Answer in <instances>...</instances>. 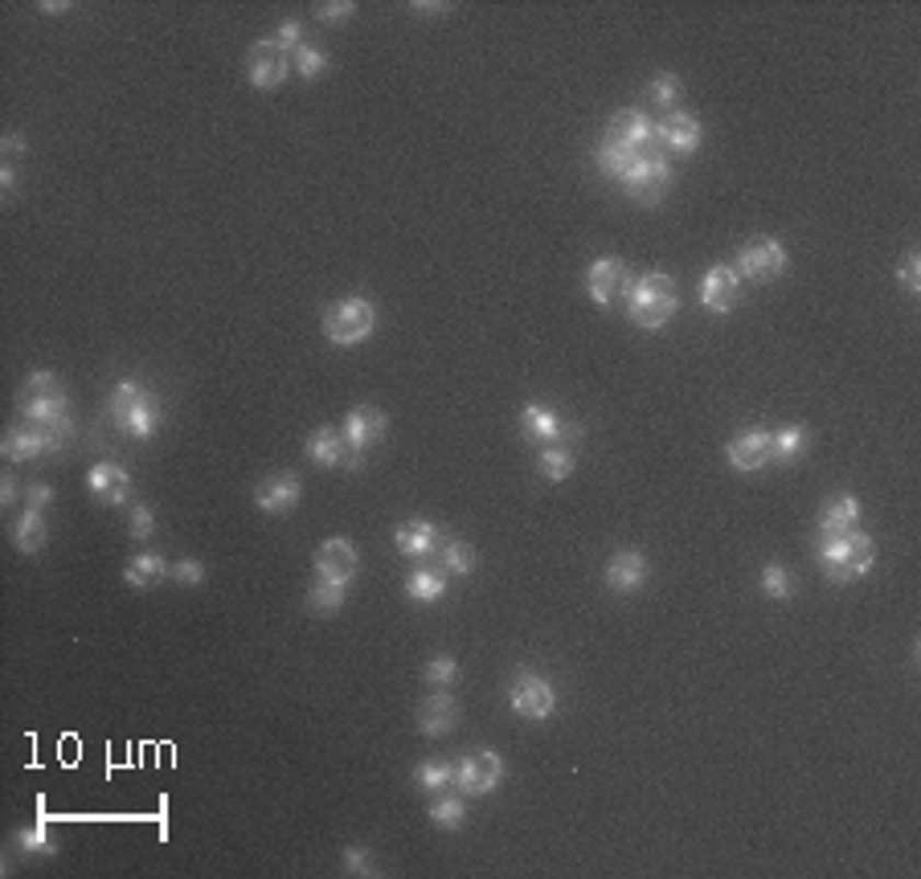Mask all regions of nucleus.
Here are the masks:
<instances>
[{
  "instance_id": "obj_1",
  "label": "nucleus",
  "mask_w": 921,
  "mask_h": 879,
  "mask_svg": "<svg viewBox=\"0 0 921 879\" xmlns=\"http://www.w3.org/2000/svg\"><path fill=\"white\" fill-rule=\"evenodd\" d=\"M676 311H680V287H676L671 275L652 270V275L631 282V291H626V315H631L635 327L659 332V327H668L676 320Z\"/></svg>"
},
{
  "instance_id": "obj_2",
  "label": "nucleus",
  "mask_w": 921,
  "mask_h": 879,
  "mask_svg": "<svg viewBox=\"0 0 921 879\" xmlns=\"http://www.w3.org/2000/svg\"><path fill=\"white\" fill-rule=\"evenodd\" d=\"M16 409H21V421H33V426H46V430L58 433H74V421H70V397H66L62 381L54 372H30V381L16 393Z\"/></svg>"
},
{
  "instance_id": "obj_3",
  "label": "nucleus",
  "mask_w": 921,
  "mask_h": 879,
  "mask_svg": "<svg viewBox=\"0 0 921 879\" xmlns=\"http://www.w3.org/2000/svg\"><path fill=\"white\" fill-rule=\"evenodd\" d=\"M107 417L119 433L143 442V438L157 433L164 409H160V397L148 385H140V381H119L107 397Z\"/></svg>"
},
{
  "instance_id": "obj_4",
  "label": "nucleus",
  "mask_w": 921,
  "mask_h": 879,
  "mask_svg": "<svg viewBox=\"0 0 921 879\" xmlns=\"http://www.w3.org/2000/svg\"><path fill=\"white\" fill-rule=\"evenodd\" d=\"M815 560L824 565V572H828L836 586H843V581H860L864 572L876 565V544L868 532H843V536H831V541L819 544V553H815Z\"/></svg>"
},
{
  "instance_id": "obj_5",
  "label": "nucleus",
  "mask_w": 921,
  "mask_h": 879,
  "mask_svg": "<svg viewBox=\"0 0 921 879\" xmlns=\"http://www.w3.org/2000/svg\"><path fill=\"white\" fill-rule=\"evenodd\" d=\"M671 176H676V169H671L668 152H643V155H635V160H631L619 176H614V185L623 188L631 201L659 205L664 197H668Z\"/></svg>"
},
{
  "instance_id": "obj_6",
  "label": "nucleus",
  "mask_w": 921,
  "mask_h": 879,
  "mask_svg": "<svg viewBox=\"0 0 921 879\" xmlns=\"http://www.w3.org/2000/svg\"><path fill=\"white\" fill-rule=\"evenodd\" d=\"M320 327H324V336H329L336 348H353V344L373 336V327H377L373 299H365V294H348V299H341V303H329Z\"/></svg>"
},
{
  "instance_id": "obj_7",
  "label": "nucleus",
  "mask_w": 921,
  "mask_h": 879,
  "mask_svg": "<svg viewBox=\"0 0 921 879\" xmlns=\"http://www.w3.org/2000/svg\"><path fill=\"white\" fill-rule=\"evenodd\" d=\"M508 704H513V712L520 716V720H549L553 712H557V692H553V683H549L545 675H537V671H516L513 683H508Z\"/></svg>"
},
{
  "instance_id": "obj_8",
  "label": "nucleus",
  "mask_w": 921,
  "mask_h": 879,
  "mask_svg": "<svg viewBox=\"0 0 921 879\" xmlns=\"http://www.w3.org/2000/svg\"><path fill=\"white\" fill-rule=\"evenodd\" d=\"M504 782V756L496 749H471L468 756L454 761V789L463 798H480Z\"/></svg>"
},
{
  "instance_id": "obj_9",
  "label": "nucleus",
  "mask_w": 921,
  "mask_h": 879,
  "mask_svg": "<svg viewBox=\"0 0 921 879\" xmlns=\"http://www.w3.org/2000/svg\"><path fill=\"white\" fill-rule=\"evenodd\" d=\"M66 447V433L46 430V426H33V421H16L4 430V459L9 463H33V459H46V454H58Z\"/></svg>"
},
{
  "instance_id": "obj_10",
  "label": "nucleus",
  "mask_w": 921,
  "mask_h": 879,
  "mask_svg": "<svg viewBox=\"0 0 921 879\" xmlns=\"http://www.w3.org/2000/svg\"><path fill=\"white\" fill-rule=\"evenodd\" d=\"M631 270H626V263L619 258V254H607V258H594L590 266H586V294H590L598 308H614V303H623L626 291H631Z\"/></svg>"
},
{
  "instance_id": "obj_11",
  "label": "nucleus",
  "mask_w": 921,
  "mask_h": 879,
  "mask_svg": "<svg viewBox=\"0 0 921 879\" xmlns=\"http://www.w3.org/2000/svg\"><path fill=\"white\" fill-rule=\"evenodd\" d=\"M734 270L741 278H753V282H774V278L786 270V250H782L779 238L758 233V238H750V242L741 246Z\"/></svg>"
},
{
  "instance_id": "obj_12",
  "label": "nucleus",
  "mask_w": 921,
  "mask_h": 879,
  "mask_svg": "<svg viewBox=\"0 0 921 879\" xmlns=\"http://www.w3.org/2000/svg\"><path fill=\"white\" fill-rule=\"evenodd\" d=\"M246 74H251L254 91H279L291 74V54L275 37H258L246 54Z\"/></svg>"
},
{
  "instance_id": "obj_13",
  "label": "nucleus",
  "mask_w": 921,
  "mask_h": 879,
  "mask_svg": "<svg viewBox=\"0 0 921 879\" xmlns=\"http://www.w3.org/2000/svg\"><path fill=\"white\" fill-rule=\"evenodd\" d=\"M607 139L623 143L631 152H659V119H652L643 107H623L610 115Z\"/></svg>"
},
{
  "instance_id": "obj_14",
  "label": "nucleus",
  "mask_w": 921,
  "mask_h": 879,
  "mask_svg": "<svg viewBox=\"0 0 921 879\" xmlns=\"http://www.w3.org/2000/svg\"><path fill=\"white\" fill-rule=\"evenodd\" d=\"M341 430H344V442L357 450L360 459H369V450L385 442L390 417L381 414L377 405H357V409H348V414H344Z\"/></svg>"
},
{
  "instance_id": "obj_15",
  "label": "nucleus",
  "mask_w": 921,
  "mask_h": 879,
  "mask_svg": "<svg viewBox=\"0 0 921 879\" xmlns=\"http://www.w3.org/2000/svg\"><path fill=\"white\" fill-rule=\"evenodd\" d=\"M303 450H308L312 463L332 466V471H360V466H365V459L344 442L341 426H320V430H312V438L303 442Z\"/></svg>"
},
{
  "instance_id": "obj_16",
  "label": "nucleus",
  "mask_w": 921,
  "mask_h": 879,
  "mask_svg": "<svg viewBox=\"0 0 921 879\" xmlns=\"http://www.w3.org/2000/svg\"><path fill=\"white\" fill-rule=\"evenodd\" d=\"M737 299H741V275H737L729 263L709 266L704 278H701L704 311H713V315H729V311L737 308Z\"/></svg>"
},
{
  "instance_id": "obj_17",
  "label": "nucleus",
  "mask_w": 921,
  "mask_h": 879,
  "mask_svg": "<svg viewBox=\"0 0 921 879\" xmlns=\"http://www.w3.org/2000/svg\"><path fill=\"white\" fill-rule=\"evenodd\" d=\"M87 491L103 508H124L127 499H131V475L119 463H94L87 471Z\"/></svg>"
},
{
  "instance_id": "obj_18",
  "label": "nucleus",
  "mask_w": 921,
  "mask_h": 879,
  "mask_svg": "<svg viewBox=\"0 0 921 879\" xmlns=\"http://www.w3.org/2000/svg\"><path fill=\"white\" fill-rule=\"evenodd\" d=\"M357 565H360V553L353 548V541H344V536H332V541H324L315 548V577H329V581L353 586Z\"/></svg>"
},
{
  "instance_id": "obj_19",
  "label": "nucleus",
  "mask_w": 921,
  "mask_h": 879,
  "mask_svg": "<svg viewBox=\"0 0 921 879\" xmlns=\"http://www.w3.org/2000/svg\"><path fill=\"white\" fill-rule=\"evenodd\" d=\"M701 139H704V127L692 111L680 107L659 119V143H664L671 155H692L701 148Z\"/></svg>"
},
{
  "instance_id": "obj_20",
  "label": "nucleus",
  "mask_w": 921,
  "mask_h": 879,
  "mask_svg": "<svg viewBox=\"0 0 921 879\" xmlns=\"http://www.w3.org/2000/svg\"><path fill=\"white\" fill-rule=\"evenodd\" d=\"M442 528L430 524V520H406V524L393 528V548L402 556H410V560H426V556L438 553V544H442Z\"/></svg>"
},
{
  "instance_id": "obj_21",
  "label": "nucleus",
  "mask_w": 921,
  "mask_h": 879,
  "mask_svg": "<svg viewBox=\"0 0 921 879\" xmlns=\"http://www.w3.org/2000/svg\"><path fill=\"white\" fill-rule=\"evenodd\" d=\"M454 725H459V699H454L447 687H438V692H430L426 699L418 704V728L422 737H447V732H454Z\"/></svg>"
},
{
  "instance_id": "obj_22",
  "label": "nucleus",
  "mask_w": 921,
  "mask_h": 879,
  "mask_svg": "<svg viewBox=\"0 0 921 879\" xmlns=\"http://www.w3.org/2000/svg\"><path fill=\"white\" fill-rule=\"evenodd\" d=\"M725 459H729L734 471H762V466H770V430H762V426L741 430L729 442Z\"/></svg>"
},
{
  "instance_id": "obj_23",
  "label": "nucleus",
  "mask_w": 921,
  "mask_h": 879,
  "mask_svg": "<svg viewBox=\"0 0 921 879\" xmlns=\"http://www.w3.org/2000/svg\"><path fill=\"white\" fill-rule=\"evenodd\" d=\"M602 577H607V586L614 589V593H635V589L647 581V556H643L640 548H619V553L607 560Z\"/></svg>"
},
{
  "instance_id": "obj_24",
  "label": "nucleus",
  "mask_w": 921,
  "mask_h": 879,
  "mask_svg": "<svg viewBox=\"0 0 921 879\" xmlns=\"http://www.w3.org/2000/svg\"><path fill=\"white\" fill-rule=\"evenodd\" d=\"M860 499L856 495H831L824 511H819V541H831V536H843V532H856L860 528Z\"/></svg>"
},
{
  "instance_id": "obj_25",
  "label": "nucleus",
  "mask_w": 921,
  "mask_h": 879,
  "mask_svg": "<svg viewBox=\"0 0 921 879\" xmlns=\"http://www.w3.org/2000/svg\"><path fill=\"white\" fill-rule=\"evenodd\" d=\"M520 430H525V438H529L532 447H557V442H562L565 421L553 414L549 405L529 402L525 409H520Z\"/></svg>"
},
{
  "instance_id": "obj_26",
  "label": "nucleus",
  "mask_w": 921,
  "mask_h": 879,
  "mask_svg": "<svg viewBox=\"0 0 921 879\" xmlns=\"http://www.w3.org/2000/svg\"><path fill=\"white\" fill-rule=\"evenodd\" d=\"M299 495H303V483H299L291 471H283V475H270L254 491V504L266 511V516H283V511H291L299 504Z\"/></svg>"
},
{
  "instance_id": "obj_27",
  "label": "nucleus",
  "mask_w": 921,
  "mask_h": 879,
  "mask_svg": "<svg viewBox=\"0 0 921 879\" xmlns=\"http://www.w3.org/2000/svg\"><path fill=\"white\" fill-rule=\"evenodd\" d=\"M811 447V433L807 426H782V430H770V463L791 466L798 463Z\"/></svg>"
},
{
  "instance_id": "obj_28",
  "label": "nucleus",
  "mask_w": 921,
  "mask_h": 879,
  "mask_svg": "<svg viewBox=\"0 0 921 879\" xmlns=\"http://www.w3.org/2000/svg\"><path fill=\"white\" fill-rule=\"evenodd\" d=\"M46 541H49L46 516H42L37 508H25L21 516H16V524H13V544H16V553H25V556L42 553V548H46Z\"/></svg>"
},
{
  "instance_id": "obj_29",
  "label": "nucleus",
  "mask_w": 921,
  "mask_h": 879,
  "mask_svg": "<svg viewBox=\"0 0 921 879\" xmlns=\"http://www.w3.org/2000/svg\"><path fill=\"white\" fill-rule=\"evenodd\" d=\"M447 572L438 569H426V565H418V569H410L406 572V598L410 602H422V605H430V602H438L442 593H447Z\"/></svg>"
},
{
  "instance_id": "obj_30",
  "label": "nucleus",
  "mask_w": 921,
  "mask_h": 879,
  "mask_svg": "<svg viewBox=\"0 0 921 879\" xmlns=\"http://www.w3.org/2000/svg\"><path fill=\"white\" fill-rule=\"evenodd\" d=\"M164 577H169V560L160 553H136L124 565V581L131 589H152L157 581H164Z\"/></svg>"
},
{
  "instance_id": "obj_31",
  "label": "nucleus",
  "mask_w": 921,
  "mask_h": 879,
  "mask_svg": "<svg viewBox=\"0 0 921 879\" xmlns=\"http://www.w3.org/2000/svg\"><path fill=\"white\" fill-rule=\"evenodd\" d=\"M344 602H348V586L344 581H329V577H315L312 589H308V610L320 617L341 614Z\"/></svg>"
},
{
  "instance_id": "obj_32",
  "label": "nucleus",
  "mask_w": 921,
  "mask_h": 879,
  "mask_svg": "<svg viewBox=\"0 0 921 879\" xmlns=\"http://www.w3.org/2000/svg\"><path fill=\"white\" fill-rule=\"evenodd\" d=\"M435 565L447 572V577H468V572L475 569V553H471L468 541L442 536V544H438V553H435Z\"/></svg>"
},
{
  "instance_id": "obj_33",
  "label": "nucleus",
  "mask_w": 921,
  "mask_h": 879,
  "mask_svg": "<svg viewBox=\"0 0 921 879\" xmlns=\"http://www.w3.org/2000/svg\"><path fill=\"white\" fill-rule=\"evenodd\" d=\"M414 786H418L422 794H447V789L454 786V765L451 761H442V756L422 761L418 770H414Z\"/></svg>"
},
{
  "instance_id": "obj_34",
  "label": "nucleus",
  "mask_w": 921,
  "mask_h": 879,
  "mask_svg": "<svg viewBox=\"0 0 921 879\" xmlns=\"http://www.w3.org/2000/svg\"><path fill=\"white\" fill-rule=\"evenodd\" d=\"M537 466H541V475L549 478V483H565V478L574 475V466H578V459H574V447H541V459H537Z\"/></svg>"
},
{
  "instance_id": "obj_35",
  "label": "nucleus",
  "mask_w": 921,
  "mask_h": 879,
  "mask_svg": "<svg viewBox=\"0 0 921 879\" xmlns=\"http://www.w3.org/2000/svg\"><path fill=\"white\" fill-rule=\"evenodd\" d=\"M430 822L442 826V831H459V826L468 822V802H463V794H438L435 802H430Z\"/></svg>"
},
{
  "instance_id": "obj_36",
  "label": "nucleus",
  "mask_w": 921,
  "mask_h": 879,
  "mask_svg": "<svg viewBox=\"0 0 921 879\" xmlns=\"http://www.w3.org/2000/svg\"><path fill=\"white\" fill-rule=\"evenodd\" d=\"M13 847L21 851V855H54V851H58V838L49 834L46 822H30V826H21V831L13 834Z\"/></svg>"
},
{
  "instance_id": "obj_37",
  "label": "nucleus",
  "mask_w": 921,
  "mask_h": 879,
  "mask_svg": "<svg viewBox=\"0 0 921 879\" xmlns=\"http://www.w3.org/2000/svg\"><path fill=\"white\" fill-rule=\"evenodd\" d=\"M795 577H791V569L782 565V560H770L762 569V593L765 598H774V602H786V598H795Z\"/></svg>"
},
{
  "instance_id": "obj_38",
  "label": "nucleus",
  "mask_w": 921,
  "mask_h": 879,
  "mask_svg": "<svg viewBox=\"0 0 921 879\" xmlns=\"http://www.w3.org/2000/svg\"><path fill=\"white\" fill-rule=\"evenodd\" d=\"M647 103H652L656 111H664V115L680 111V78H676V74H656V78H652V86H647Z\"/></svg>"
},
{
  "instance_id": "obj_39",
  "label": "nucleus",
  "mask_w": 921,
  "mask_h": 879,
  "mask_svg": "<svg viewBox=\"0 0 921 879\" xmlns=\"http://www.w3.org/2000/svg\"><path fill=\"white\" fill-rule=\"evenodd\" d=\"M291 70H296L303 82H312V78H320L329 70V54L315 46V42H303V46L291 54Z\"/></svg>"
},
{
  "instance_id": "obj_40",
  "label": "nucleus",
  "mask_w": 921,
  "mask_h": 879,
  "mask_svg": "<svg viewBox=\"0 0 921 879\" xmlns=\"http://www.w3.org/2000/svg\"><path fill=\"white\" fill-rule=\"evenodd\" d=\"M422 679H426L430 687H454V683H459V659H454V655H438V659L426 663Z\"/></svg>"
},
{
  "instance_id": "obj_41",
  "label": "nucleus",
  "mask_w": 921,
  "mask_h": 879,
  "mask_svg": "<svg viewBox=\"0 0 921 879\" xmlns=\"http://www.w3.org/2000/svg\"><path fill=\"white\" fill-rule=\"evenodd\" d=\"M341 867L344 876H377V855L369 847H344Z\"/></svg>"
},
{
  "instance_id": "obj_42",
  "label": "nucleus",
  "mask_w": 921,
  "mask_h": 879,
  "mask_svg": "<svg viewBox=\"0 0 921 879\" xmlns=\"http://www.w3.org/2000/svg\"><path fill=\"white\" fill-rule=\"evenodd\" d=\"M127 532H131V541H148V536L157 532L152 504H136V508H131V516H127Z\"/></svg>"
},
{
  "instance_id": "obj_43",
  "label": "nucleus",
  "mask_w": 921,
  "mask_h": 879,
  "mask_svg": "<svg viewBox=\"0 0 921 879\" xmlns=\"http://www.w3.org/2000/svg\"><path fill=\"white\" fill-rule=\"evenodd\" d=\"M897 282H901V291L906 294H921V254L918 250H909L906 258H901V266H897Z\"/></svg>"
},
{
  "instance_id": "obj_44",
  "label": "nucleus",
  "mask_w": 921,
  "mask_h": 879,
  "mask_svg": "<svg viewBox=\"0 0 921 879\" xmlns=\"http://www.w3.org/2000/svg\"><path fill=\"white\" fill-rule=\"evenodd\" d=\"M169 581H176V586H205V565L185 556V560L169 565Z\"/></svg>"
},
{
  "instance_id": "obj_45",
  "label": "nucleus",
  "mask_w": 921,
  "mask_h": 879,
  "mask_svg": "<svg viewBox=\"0 0 921 879\" xmlns=\"http://www.w3.org/2000/svg\"><path fill=\"white\" fill-rule=\"evenodd\" d=\"M353 13H357V4H353V0H336V4H320V9H315V16H320L324 25H344Z\"/></svg>"
},
{
  "instance_id": "obj_46",
  "label": "nucleus",
  "mask_w": 921,
  "mask_h": 879,
  "mask_svg": "<svg viewBox=\"0 0 921 879\" xmlns=\"http://www.w3.org/2000/svg\"><path fill=\"white\" fill-rule=\"evenodd\" d=\"M270 37H275V42H279L287 54H296V49L303 46V25H299V21H283V25L270 33Z\"/></svg>"
},
{
  "instance_id": "obj_47",
  "label": "nucleus",
  "mask_w": 921,
  "mask_h": 879,
  "mask_svg": "<svg viewBox=\"0 0 921 879\" xmlns=\"http://www.w3.org/2000/svg\"><path fill=\"white\" fill-rule=\"evenodd\" d=\"M25 504L37 511H46L49 504H54V487H49V483H33L30 491H25Z\"/></svg>"
},
{
  "instance_id": "obj_48",
  "label": "nucleus",
  "mask_w": 921,
  "mask_h": 879,
  "mask_svg": "<svg viewBox=\"0 0 921 879\" xmlns=\"http://www.w3.org/2000/svg\"><path fill=\"white\" fill-rule=\"evenodd\" d=\"M0 152H4V160L13 164V160H21L25 155V136L21 131H9V136L0 139Z\"/></svg>"
},
{
  "instance_id": "obj_49",
  "label": "nucleus",
  "mask_w": 921,
  "mask_h": 879,
  "mask_svg": "<svg viewBox=\"0 0 921 879\" xmlns=\"http://www.w3.org/2000/svg\"><path fill=\"white\" fill-rule=\"evenodd\" d=\"M0 193H4V197H13L16 193V169L9 164V160L0 164Z\"/></svg>"
},
{
  "instance_id": "obj_50",
  "label": "nucleus",
  "mask_w": 921,
  "mask_h": 879,
  "mask_svg": "<svg viewBox=\"0 0 921 879\" xmlns=\"http://www.w3.org/2000/svg\"><path fill=\"white\" fill-rule=\"evenodd\" d=\"M0 504H4V508H13V504H16V483H13V478H4V483H0Z\"/></svg>"
},
{
  "instance_id": "obj_51",
  "label": "nucleus",
  "mask_w": 921,
  "mask_h": 879,
  "mask_svg": "<svg viewBox=\"0 0 921 879\" xmlns=\"http://www.w3.org/2000/svg\"><path fill=\"white\" fill-rule=\"evenodd\" d=\"M410 9H414V13H451V4H426V0H414Z\"/></svg>"
}]
</instances>
